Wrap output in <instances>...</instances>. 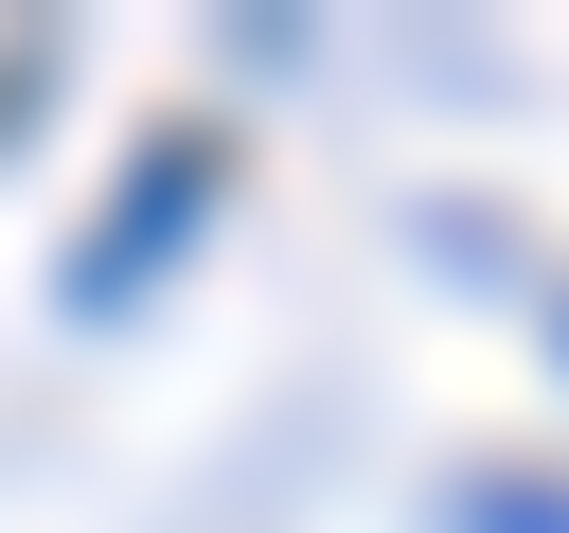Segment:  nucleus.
<instances>
[{
	"mask_svg": "<svg viewBox=\"0 0 569 533\" xmlns=\"http://www.w3.org/2000/svg\"><path fill=\"white\" fill-rule=\"evenodd\" d=\"M213 160H231L213 124H178V142H142V178L107 195V231L71 249V320H124V284L196 249V213H213Z\"/></svg>",
	"mask_w": 569,
	"mask_h": 533,
	"instance_id": "1",
	"label": "nucleus"
}]
</instances>
